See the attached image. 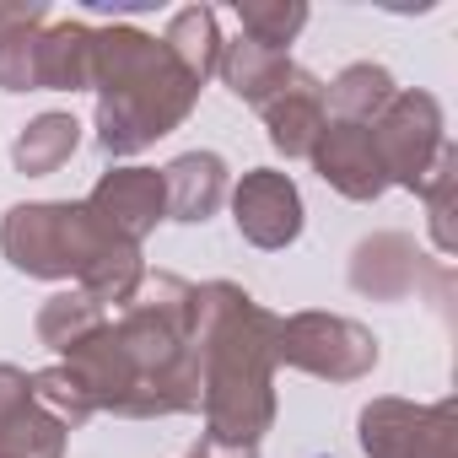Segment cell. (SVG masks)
Masks as SVG:
<instances>
[{
	"mask_svg": "<svg viewBox=\"0 0 458 458\" xmlns=\"http://www.w3.org/2000/svg\"><path fill=\"white\" fill-rule=\"evenodd\" d=\"M33 399L65 426V431H76V426H87L98 410H92V399H87V388L71 377V367L60 361V367H49V372H33Z\"/></svg>",
	"mask_w": 458,
	"mask_h": 458,
	"instance_id": "603a6c76",
	"label": "cell"
},
{
	"mask_svg": "<svg viewBox=\"0 0 458 458\" xmlns=\"http://www.w3.org/2000/svg\"><path fill=\"white\" fill-rule=\"evenodd\" d=\"M372 140H377L388 183L420 189L426 173H431V162H437V151L447 146V135H442V103L431 92H394V103L372 119Z\"/></svg>",
	"mask_w": 458,
	"mask_h": 458,
	"instance_id": "8992f818",
	"label": "cell"
},
{
	"mask_svg": "<svg viewBox=\"0 0 458 458\" xmlns=\"http://www.w3.org/2000/svg\"><path fill=\"white\" fill-rule=\"evenodd\" d=\"M420 199H426V210H431V238H437V249L442 254H453L458 249V238H453V194H458V151H453V140L437 151V162H431V173H426V183L415 189Z\"/></svg>",
	"mask_w": 458,
	"mask_h": 458,
	"instance_id": "7402d4cb",
	"label": "cell"
},
{
	"mask_svg": "<svg viewBox=\"0 0 458 458\" xmlns=\"http://www.w3.org/2000/svg\"><path fill=\"white\" fill-rule=\"evenodd\" d=\"M276 361L329 383H356L377 367V340L340 313H292L276 324Z\"/></svg>",
	"mask_w": 458,
	"mask_h": 458,
	"instance_id": "5b68a950",
	"label": "cell"
},
{
	"mask_svg": "<svg viewBox=\"0 0 458 458\" xmlns=\"http://www.w3.org/2000/svg\"><path fill=\"white\" fill-rule=\"evenodd\" d=\"M394 76L383 65H345L335 76V87H324V103L335 108V119L345 124H372L388 103H394Z\"/></svg>",
	"mask_w": 458,
	"mask_h": 458,
	"instance_id": "d6986e66",
	"label": "cell"
},
{
	"mask_svg": "<svg viewBox=\"0 0 458 458\" xmlns=\"http://www.w3.org/2000/svg\"><path fill=\"white\" fill-rule=\"evenodd\" d=\"M162 49L205 87L216 76V60H221V33H216V12L210 6H183L173 12L167 33H162Z\"/></svg>",
	"mask_w": 458,
	"mask_h": 458,
	"instance_id": "e0dca14e",
	"label": "cell"
},
{
	"mask_svg": "<svg viewBox=\"0 0 458 458\" xmlns=\"http://www.w3.org/2000/svg\"><path fill=\"white\" fill-rule=\"evenodd\" d=\"M238 22H243V38L286 55V44L308 28V6L302 0H238Z\"/></svg>",
	"mask_w": 458,
	"mask_h": 458,
	"instance_id": "44dd1931",
	"label": "cell"
},
{
	"mask_svg": "<svg viewBox=\"0 0 458 458\" xmlns=\"http://www.w3.org/2000/svg\"><path fill=\"white\" fill-rule=\"evenodd\" d=\"M233 221H238V233L265 254L292 249L302 238V194H297V183L286 173L254 167L233 189Z\"/></svg>",
	"mask_w": 458,
	"mask_h": 458,
	"instance_id": "ba28073f",
	"label": "cell"
},
{
	"mask_svg": "<svg viewBox=\"0 0 458 458\" xmlns=\"http://www.w3.org/2000/svg\"><path fill=\"white\" fill-rule=\"evenodd\" d=\"M65 426L33 399V377L0 361V458H65Z\"/></svg>",
	"mask_w": 458,
	"mask_h": 458,
	"instance_id": "8fae6325",
	"label": "cell"
},
{
	"mask_svg": "<svg viewBox=\"0 0 458 458\" xmlns=\"http://www.w3.org/2000/svg\"><path fill=\"white\" fill-rule=\"evenodd\" d=\"M221 81L233 87L243 103L265 108L302 65H292V55H276V49H259L254 38H238V44H221V60H216Z\"/></svg>",
	"mask_w": 458,
	"mask_h": 458,
	"instance_id": "2e32d148",
	"label": "cell"
},
{
	"mask_svg": "<svg viewBox=\"0 0 458 458\" xmlns=\"http://www.w3.org/2000/svg\"><path fill=\"white\" fill-rule=\"evenodd\" d=\"M313 167L329 189H340L345 199H377L388 189V173H383V157H377V140H372V124H345V119H329L313 140Z\"/></svg>",
	"mask_w": 458,
	"mask_h": 458,
	"instance_id": "30bf717a",
	"label": "cell"
},
{
	"mask_svg": "<svg viewBox=\"0 0 458 458\" xmlns=\"http://www.w3.org/2000/svg\"><path fill=\"white\" fill-rule=\"evenodd\" d=\"M98 92V146L108 157H135L173 135L199 103V81L140 28H103L92 60Z\"/></svg>",
	"mask_w": 458,
	"mask_h": 458,
	"instance_id": "277c9868",
	"label": "cell"
},
{
	"mask_svg": "<svg viewBox=\"0 0 458 458\" xmlns=\"http://www.w3.org/2000/svg\"><path fill=\"white\" fill-rule=\"evenodd\" d=\"M420 276H426V265L404 233H377V238L356 243V254H351V286L372 302H404L420 286Z\"/></svg>",
	"mask_w": 458,
	"mask_h": 458,
	"instance_id": "7c38bea8",
	"label": "cell"
},
{
	"mask_svg": "<svg viewBox=\"0 0 458 458\" xmlns=\"http://www.w3.org/2000/svg\"><path fill=\"white\" fill-rule=\"evenodd\" d=\"M33 55H38V92H76L92 87L98 33L87 22H55L33 33Z\"/></svg>",
	"mask_w": 458,
	"mask_h": 458,
	"instance_id": "9a60e30c",
	"label": "cell"
},
{
	"mask_svg": "<svg viewBox=\"0 0 458 458\" xmlns=\"http://www.w3.org/2000/svg\"><path fill=\"white\" fill-rule=\"evenodd\" d=\"M361 447L367 458H453V399H372L361 410Z\"/></svg>",
	"mask_w": 458,
	"mask_h": 458,
	"instance_id": "52a82bcc",
	"label": "cell"
},
{
	"mask_svg": "<svg viewBox=\"0 0 458 458\" xmlns=\"http://www.w3.org/2000/svg\"><path fill=\"white\" fill-rule=\"evenodd\" d=\"M189 281L146 276L130 308L108 318L92 340H81L65 367L87 388L92 410H114L124 420H157L199 410V356L189 340Z\"/></svg>",
	"mask_w": 458,
	"mask_h": 458,
	"instance_id": "6da1fadb",
	"label": "cell"
},
{
	"mask_svg": "<svg viewBox=\"0 0 458 458\" xmlns=\"http://www.w3.org/2000/svg\"><path fill=\"white\" fill-rule=\"evenodd\" d=\"M265 124H270V146L281 157H308L318 130L329 124V103H324V81H313L308 71H297L265 108Z\"/></svg>",
	"mask_w": 458,
	"mask_h": 458,
	"instance_id": "4fadbf2b",
	"label": "cell"
},
{
	"mask_svg": "<svg viewBox=\"0 0 458 458\" xmlns=\"http://www.w3.org/2000/svg\"><path fill=\"white\" fill-rule=\"evenodd\" d=\"M76 146H81V124H76L71 114H38V119L17 135L12 162H17V173L44 178V173H60Z\"/></svg>",
	"mask_w": 458,
	"mask_h": 458,
	"instance_id": "ac0fdd59",
	"label": "cell"
},
{
	"mask_svg": "<svg viewBox=\"0 0 458 458\" xmlns=\"http://www.w3.org/2000/svg\"><path fill=\"white\" fill-rule=\"evenodd\" d=\"M108 324V313L87 297V292H60V297H49L44 308H38V340L49 345V351H60V356H71L81 340H92L98 329Z\"/></svg>",
	"mask_w": 458,
	"mask_h": 458,
	"instance_id": "ffe728a7",
	"label": "cell"
},
{
	"mask_svg": "<svg viewBox=\"0 0 458 458\" xmlns=\"http://www.w3.org/2000/svg\"><path fill=\"white\" fill-rule=\"evenodd\" d=\"M189 458H199V453H189Z\"/></svg>",
	"mask_w": 458,
	"mask_h": 458,
	"instance_id": "d4e9b609",
	"label": "cell"
},
{
	"mask_svg": "<svg viewBox=\"0 0 458 458\" xmlns=\"http://www.w3.org/2000/svg\"><path fill=\"white\" fill-rule=\"evenodd\" d=\"M0 254L12 259V270L38 276V281H76V292H87L103 313L108 308H130V297L146 281L140 249L114 238L108 226H98V216L76 199H38V205H17L0 221Z\"/></svg>",
	"mask_w": 458,
	"mask_h": 458,
	"instance_id": "3957f363",
	"label": "cell"
},
{
	"mask_svg": "<svg viewBox=\"0 0 458 458\" xmlns=\"http://www.w3.org/2000/svg\"><path fill=\"white\" fill-rule=\"evenodd\" d=\"M276 324L281 318L233 281H205L189 292L205 447L259 453V437L276 420Z\"/></svg>",
	"mask_w": 458,
	"mask_h": 458,
	"instance_id": "7a4b0ae2",
	"label": "cell"
},
{
	"mask_svg": "<svg viewBox=\"0 0 458 458\" xmlns=\"http://www.w3.org/2000/svg\"><path fill=\"white\" fill-rule=\"evenodd\" d=\"M167 189V221H210L226 199V162L216 151H183L178 162L162 167Z\"/></svg>",
	"mask_w": 458,
	"mask_h": 458,
	"instance_id": "5bb4252c",
	"label": "cell"
},
{
	"mask_svg": "<svg viewBox=\"0 0 458 458\" xmlns=\"http://www.w3.org/2000/svg\"><path fill=\"white\" fill-rule=\"evenodd\" d=\"M81 205L98 216V226H108L114 238H124L135 249H140V238L157 221H167V189H162V173H151V167H114V173H103L98 189Z\"/></svg>",
	"mask_w": 458,
	"mask_h": 458,
	"instance_id": "9c48e42d",
	"label": "cell"
},
{
	"mask_svg": "<svg viewBox=\"0 0 458 458\" xmlns=\"http://www.w3.org/2000/svg\"><path fill=\"white\" fill-rule=\"evenodd\" d=\"M49 22V6L44 0H12V6H0V38H12V33H33Z\"/></svg>",
	"mask_w": 458,
	"mask_h": 458,
	"instance_id": "cb8c5ba5",
	"label": "cell"
}]
</instances>
